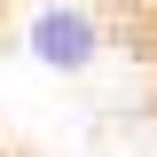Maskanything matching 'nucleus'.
<instances>
[{"label":"nucleus","mask_w":157,"mask_h":157,"mask_svg":"<svg viewBox=\"0 0 157 157\" xmlns=\"http://www.w3.org/2000/svg\"><path fill=\"white\" fill-rule=\"evenodd\" d=\"M24 47H32V63H47V71H94L102 55V24L78 8V0H47L32 16V32H24Z\"/></svg>","instance_id":"f257e3e1"}]
</instances>
